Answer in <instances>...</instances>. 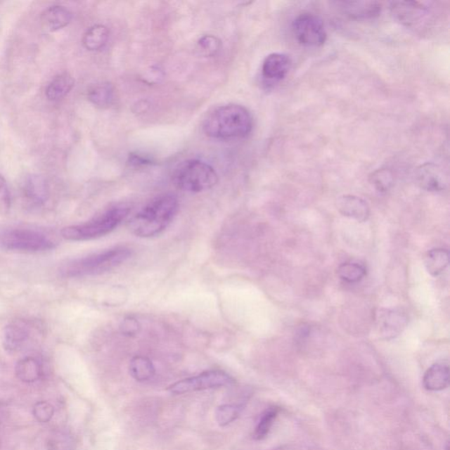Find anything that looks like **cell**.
<instances>
[{
    "label": "cell",
    "instance_id": "obj_1",
    "mask_svg": "<svg viewBox=\"0 0 450 450\" xmlns=\"http://www.w3.org/2000/svg\"><path fill=\"white\" fill-rule=\"evenodd\" d=\"M178 210L179 202L174 195L156 197L131 218L129 230L137 237H155L168 227Z\"/></svg>",
    "mask_w": 450,
    "mask_h": 450
},
{
    "label": "cell",
    "instance_id": "obj_2",
    "mask_svg": "<svg viewBox=\"0 0 450 450\" xmlns=\"http://www.w3.org/2000/svg\"><path fill=\"white\" fill-rule=\"evenodd\" d=\"M252 117L240 105H221L211 112L203 123V131L217 139H242L252 131Z\"/></svg>",
    "mask_w": 450,
    "mask_h": 450
},
{
    "label": "cell",
    "instance_id": "obj_3",
    "mask_svg": "<svg viewBox=\"0 0 450 450\" xmlns=\"http://www.w3.org/2000/svg\"><path fill=\"white\" fill-rule=\"evenodd\" d=\"M130 256L131 251L129 248L117 246L104 252L70 260L63 264L59 272L65 278L98 276L121 266L130 258Z\"/></svg>",
    "mask_w": 450,
    "mask_h": 450
},
{
    "label": "cell",
    "instance_id": "obj_4",
    "mask_svg": "<svg viewBox=\"0 0 450 450\" xmlns=\"http://www.w3.org/2000/svg\"><path fill=\"white\" fill-rule=\"evenodd\" d=\"M129 213V207H112L86 223L65 227L62 231V236L70 241H84L101 238L114 231L128 217Z\"/></svg>",
    "mask_w": 450,
    "mask_h": 450
},
{
    "label": "cell",
    "instance_id": "obj_5",
    "mask_svg": "<svg viewBox=\"0 0 450 450\" xmlns=\"http://www.w3.org/2000/svg\"><path fill=\"white\" fill-rule=\"evenodd\" d=\"M56 243L44 232L27 228L8 227L0 230V248L22 253L47 252Z\"/></svg>",
    "mask_w": 450,
    "mask_h": 450
},
{
    "label": "cell",
    "instance_id": "obj_6",
    "mask_svg": "<svg viewBox=\"0 0 450 450\" xmlns=\"http://www.w3.org/2000/svg\"><path fill=\"white\" fill-rule=\"evenodd\" d=\"M172 179L175 186L183 191L200 193L216 186L218 175L216 170L205 162L190 160L179 165Z\"/></svg>",
    "mask_w": 450,
    "mask_h": 450
},
{
    "label": "cell",
    "instance_id": "obj_7",
    "mask_svg": "<svg viewBox=\"0 0 450 450\" xmlns=\"http://www.w3.org/2000/svg\"><path fill=\"white\" fill-rule=\"evenodd\" d=\"M235 380L230 375L221 371H210L198 375L181 380L169 387V392L174 395L197 392L219 387L234 385Z\"/></svg>",
    "mask_w": 450,
    "mask_h": 450
},
{
    "label": "cell",
    "instance_id": "obj_8",
    "mask_svg": "<svg viewBox=\"0 0 450 450\" xmlns=\"http://www.w3.org/2000/svg\"><path fill=\"white\" fill-rule=\"evenodd\" d=\"M292 30L299 44L306 47H319L326 41L325 24L313 13H302L295 18Z\"/></svg>",
    "mask_w": 450,
    "mask_h": 450
},
{
    "label": "cell",
    "instance_id": "obj_9",
    "mask_svg": "<svg viewBox=\"0 0 450 450\" xmlns=\"http://www.w3.org/2000/svg\"><path fill=\"white\" fill-rule=\"evenodd\" d=\"M390 10L400 23L408 27H417L430 15V6L425 2L396 1L390 3Z\"/></svg>",
    "mask_w": 450,
    "mask_h": 450
},
{
    "label": "cell",
    "instance_id": "obj_10",
    "mask_svg": "<svg viewBox=\"0 0 450 450\" xmlns=\"http://www.w3.org/2000/svg\"><path fill=\"white\" fill-rule=\"evenodd\" d=\"M375 322L380 336L385 340H392L406 328L408 319L399 309H380L376 313Z\"/></svg>",
    "mask_w": 450,
    "mask_h": 450
},
{
    "label": "cell",
    "instance_id": "obj_11",
    "mask_svg": "<svg viewBox=\"0 0 450 450\" xmlns=\"http://www.w3.org/2000/svg\"><path fill=\"white\" fill-rule=\"evenodd\" d=\"M33 327L34 326L24 320L9 323L5 327L2 333L4 347L10 352L20 350L34 337Z\"/></svg>",
    "mask_w": 450,
    "mask_h": 450
},
{
    "label": "cell",
    "instance_id": "obj_12",
    "mask_svg": "<svg viewBox=\"0 0 450 450\" xmlns=\"http://www.w3.org/2000/svg\"><path fill=\"white\" fill-rule=\"evenodd\" d=\"M290 58L283 53H272L266 56L262 65V77L269 83H277L285 79L290 69Z\"/></svg>",
    "mask_w": 450,
    "mask_h": 450
},
{
    "label": "cell",
    "instance_id": "obj_13",
    "mask_svg": "<svg viewBox=\"0 0 450 450\" xmlns=\"http://www.w3.org/2000/svg\"><path fill=\"white\" fill-rule=\"evenodd\" d=\"M417 179L422 188L430 192H439L446 186V177L437 165L427 163L418 168Z\"/></svg>",
    "mask_w": 450,
    "mask_h": 450
},
{
    "label": "cell",
    "instance_id": "obj_14",
    "mask_svg": "<svg viewBox=\"0 0 450 450\" xmlns=\"http://www.w3.org/2000/svg\"><path fill=\"white\" fill-rule=\"evenodd\" d=\"M22 193L28 205L35 207H41L49 199L47 182L41 176H28L23 182Z\"/></svg>",
    "mask_w": 450,
    "mask_h": 450
},
{
    "label": "cell",
    "instance_id": "obj_15",
    "mask_svg": "<svg viewBox=\"0 0 450 450\" xmlns=\"http://www.w3.org/2000/svg\"><path fill=\"white\" fill-rule=\"evenodd\" d=\"M336 206L343 216L353 218L359 221H367L371 214L368 203L358 196H340L337 200Z\"/></svg>",
    "mask_w": 450,
    "mask_h": 450
},
{
    "label": "cell",
    "instance_id": "obj_16",
    "mask_svg": "<svg viewBox=\"0 0 450 450\" xmlns=\"http://www.w3.org/2000/svg\"><path fill=\"white\" fill-rule=\"evenodd\" d=\"M339 5L346 15L355 20L374 19L382 11L381 3L378 1H345Z\"/></svg>",
    "mask_w": 450,
    "mask_h": 450
},
{
    "label": "cell",
    "instance_id": "obj_17",
    "mask_svg": "<svg viewBox=\"0 0 450 450\" xmlns=\"http://www.w3.org/2000/svg\"><path fill=\"white\" fill-rule=\"evenodd\" d=\"M449 385V366L448 362H436L425 371L423 378V385L425 390L430 392L448 388Z\"/></svg>",
    "mask_w": 450,
    "mask_h": 450
},
{
    "label": "cell",
    "instance_id": "obj_18",
    "mask_svg": "<svg viewBox=\"0 0 450 450\" xmlns=\"http://www.w3.org/2000/svg\"><path fill=\"white\" fill-rule=\"evenodd\" d=\"M41 20L49 30L58 31L68 26L72 20V13L65 6H52L42 13Z\"/></svg>",
    "mask_w": 450,
    "mask_h": 450
},
{
    "label": "cell",
    "instance_id": "obj_19",
    "mask_svg": "<svg viewBox=\"0 0 450 450\" xmlns=\"http://www.w3.org/2000/svg\"><path fill=\"white\" fill-rule=\"evenodd\" d=\"M74 86V79L69 73H61L53 79L46 88V97L51 101H59L70 93Z\"/></svg>",
    "mask_w": 450,
    "mask_h": 450
},
{
    "label": "cell",
    "instance_id": "obj_20",
    "mask_svg": "<svg viewBox=\"0 0 450 450\" xmlns=\"http://www.w3.org/2000/svg\"><path fill=\"white\" fill-rule=\"evenodd\" d=\"M449 264V252L445 249H432L425 257V266L432 276H438L444 272Z\"/></svg>",
    "mask_w": 450,
    "mask_h": 450
},
{
    "label": "cell",
    "instance_id": "obj_21",
    "mask_svg": "<svg viewBox=\"0 0 450 450\" xmlns=\"http://www.w3.org/2000/svg\"><path fill=\"white\" fill-rule=\"evenodd\" d=\"M88 98L98 108H109L115 101L114 88L108 83L95 84L88 91Z\"/></svg>",
    "mask_w": 450,
    "mask_h": 450
},
{
    "label": "cell",
    "instance_id": "obj_22",
    "mask_svg": "<svg viewBox=\"0 0 450 450\" xmlns=\"http://www.w3.org/2000/svg\"><path fill=\"white\" fill-rule=\"evenodd\" d=\"M109 31L103 25H95L84 34L83 44L88 51H100L107 44Z\"/></svg>",
    "mask_w": 450,
    "mask_h": 450
},
{
    "label": "cell",
    "instance_id": "obj_23",
    "mask_svg": "<svg viewBox=\"0 0 450 450\" xmlns=\"http://www.w3.org/2000/svg\"><path fill=\"white\" fill-rule=\"evenodd\" d=\"M130 375L139 382L148 381L153 378L155 368L149 359L143 356L134 357L129 364Z\"/></svg>",
    "mask_w": 450,
    "mask_h": 450
},
{
    "label": "cell",
    "instance_id": "obj_24",
    "mask_svg": "<svg viewBox=\"0 0 450 450\" xmlns=\"http://www.w3.org/2000/svg\"><path fill=\"white\" fill-rule=\"evenodd\" d=\"M16 375L20 381L33 382L40 378L41 365L34 358H25L16 366Z\"/></svg>",
    "mask_w": 450,
    "mask_h": 450
},
{
    "label": "cell",
    "instance_id": "obj_25",
    "mask_svg": "<svg viewBox=\"0 0 450 450\" xmlns=\"http://www.w3.org/2000/svg\"><path fill=\"white\" fill-rule=\"evenodd\" d=\"M338 276L347 283H356L364 279L367 274V269L364 264L345 262L338 267Z\"/></svg>",
    "mask_w": 450,
    "mask_h": 450
},
{
    "label": "cell",
    "instance_id": "obj_26",
    "mask_svg": "<svg viewBox=\"0 0 450 450\" xmlns=\"http://www.w3.org/2000/svg\"><path fill=\"white\" fill-rule=\"evenodd\" d=\"M280 409L278 407H271L263 413L258 425L253 432V438L257 441L265 439L272 428L274 420L279 414Z\"/></svg>",
    "mask_w": 450,
    "mask_h": 450
},
{
    "label": "cell",
    "instance_id": "obj_27",
    "mask_svg": "<svg viewBox=\"0 0 450 450\" xmlns=\"http://www.w3.org/2000/svg\"><path fill=\"white\" fill-rule=\"evenodd\" d=\"M242 404H223L216 411V420L220 427H225L237 420L243 410Z\"/></svg>",
    "mask_w": 450,
    "mask_h": 450
},
{
    "label": "cell",
    "instance_id": "obj_28",
    "mask_svg": "<svg viewBox=\"0 0 450 450\" xmlns=\"http://www.w3.org/2000/svg\"><path fill=\"white\" fill-rule=\"evenodd\" d=\"M369 181L378 191L385 193L392 188L394 182L392 172L389 169L382 168L369 176Z\"/></svg>",
    "mask_w": 450,
    "mask_h": 450
},
{
    "label": "cell",
    "instance_id": "obj_29",
    "mask_svg": "<svg viewBox=\"0 0 450 450\" xmlns=\"http://www.w3.org/2000/svg\"><path fill=\"white\" fill-rule=\"evenodd\" d=\"M198 49L200 54L206 56H214L221 48L219 39L213 35H205L198 41Z\"/></svg>",
    "mask_w": 450,
    "mask_h": 450
},
{
    "label": "cell",
    "instance_id": "obj_30",
    "mask_svg": "<svg viewBox=\"0 0 450 450\" xmlns=\"http://www.w3.org/2000/svg\"><path fill=\"white\" fill-rule=\"evenodd\" d=\"M35 418L41 423H47L54 415V407L46 401L35 404L33 411Z\"/></svg>",
    "mask_w": 450,
    "mask_h": 450
},
{
    "label": "cell",
    "instance_id": "obj_31",
    "mask_svg": "<svg viewBox=\"0 0 450 450\" xmlns=\"http://www.w3.org/2000/svg\"><path fill=\"white\" fill-rule=\"evenodd\" d=\"M11 206V195L5 178L0 175V214L8 213Z\"/></svg>",
    "mask_w": 450,
    "mask_h": 450
},
{
    "label": "cell",
    "instance_id": "obj_32",
    "mask_svg": "<svg viewBox=\"0 0 450 450\" xmlns=\"http://www.w3.org/2000/svg\"><path fill=\"white\" fill-rule=\"evenodd\" d=\"M137 329H139V323L135 319H129L123 323V332L127 334L136 333Z\"/></svg>",
    "mask_w": 450,
    "mask_h": 450
},
{
    "label": "cell",
    "instance_id": "obj_33",
    "mask_svg": "<svg viewBox=\"0 0 450 450\" xmlns=\"http://www.w3.org/2000/svg\"><path fill=\"white\" fill-rule=\"evenodd\" d=\"M129 161L130 163L135 165H143L150 163V160H147L146 158L139 156V155H132V156L130 157Z\"/></svg>",
    "mask_w": 450,
    "mask_h": 450
},
{
    "label": "cell",
    "instance_id": "obj_34",
    "mask_svg": "<svg viewBox=\"0 0 450 450\" xmlns=\"http://www.w3.org/2000/svg\"><path fill=\"white\" fill-rule=\"evenodd\" d=\"M273 450H295V449L292 448V446H280V448L273 449Z\"/></svg>",
    "mask_w": 450,
    "mask_h": 450
}]
</instances>
